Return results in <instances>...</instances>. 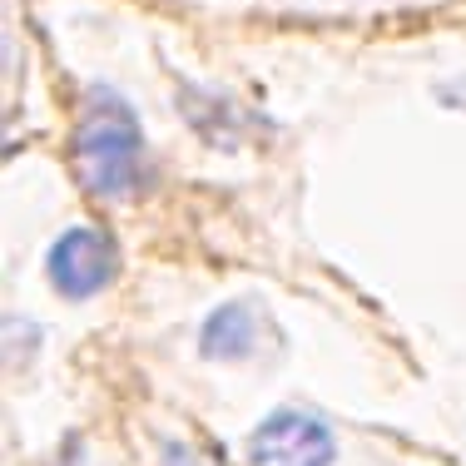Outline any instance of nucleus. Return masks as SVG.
Returning <instances> with one entry per match:
<instances>
[{"mask_svg": "<svg viewBox=\"0 0 466 466\" xmlns=\"http://www.w3.org/2000/svg\"><path fill=\"white\" fill-rule=\"evenodd\" d=\"M144 169V129L119 95L95 90L75 125V174L99 198H119L139 184Z\"/></svg>", "mask_w": 466, "mask_h": 466, "instance_id": "f257e3e1", "label": "nucleus"}, {"mask_svg": "<svg viewBox=\"0 0 466 466\" xmlns=\"http://www.w3.org/2000/svg\"><path fill=\"white\" fill-rule=\"evenodd\" d=\"M46 273H50V283H55V293H60V298L85 303V298L105 293V288L115 283L119 248H115V238H109L105 228L75 224V228H65L60 238L50 243Z\"/></svg>", "mask_w": 466, "mask_h": 466, "instance_id": "f03ea898", "label": "nucleus"}, {"mask_svg": "<svg viewBox=\"0 0 466 466\" xmlns=\"http://www.w3.org/2000/svg\"><path fill=\"white\" fill-rule=\"evenodd\" d=\"M253 308L248 303H218L198 328V358L208 362H243L253 352Z\"/></svg>", "mask_w": 466, "mask_h": 466, "instance_id": "20e7f679", "label": "nucleus"}, {"mask_svg": "<svg viewBox=\"0 0 466 466\" xmlns=\"http://www.w3.org/2000/svg\"><path fill=\"white\" fill-rule=\"evenodd\" d=\"M159 466H198L194 447H184V441H159Z\"/></svg>", "mask_w": 466, "mask_h": 466, "instance_id": "39448f33", "label": "nucleus"}, {"mask_svg": "<svg viewBox=\"0 0 466 466\" xmlns=\"http://www.w3.org/2000/svg\"><path fill=\"white\" fill-rule=\"evenodd\" d=\"M338 437L308 412H268L248 437V461L253 466H332Z\"/></svg>", "mask_w": 466, "mask_h": 466, "instance_id": "7ed1b4c3", "label": "nucleus"}]
</instances>
